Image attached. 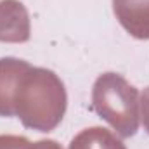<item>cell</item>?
Segmentation results:
<instances>
[{"instance_id": "obj_8", "label": "cell", "mask_w": 149, "mask_h": 149, "mask_svg": "<svg viewBox=\"0 0 149 149\" xmlns=\"http://www.w3.org/2000/svg\"><path fill=\"white\" fill-rule=\"evenodd\" d=\"M141 116H142L144 127H146V130L149 134V87L144 90L142 99H141Z\"/></svg>"}, {"instance_id": "obj_2", "label": "cell", "mask_w": 149, "mask_h": 149, "mask_svg": "<svg viewBox=\"0 0 149 149\" xmlns=\"http://www.w3.org/2000/svg\"><path fill=\"white\" fill-rule=\"evenodd\" d=\"M95 113L121 137L135 135L139 128V92L121 74H101L92 88Z\"/></svg>"}, {"instance_id": "obj_6", "label": "cell", "mask_w": 149, "mask_h": 149, "mask_svg": "<svg viewBox=\"0 0 149 149\" xmlns=\"http://www.w3.org/2000/svg\"><path fill=\"white\" fill-rule=\"evenodd\" d=\"M70 149H127L125 144L109 130L92 127L80 132L70 144Z\"/></svg>"}, {"instance_id": "obj_7", "label": "cell", "mask_w": 149, "mask_h": 149, "mask_svg": "<svg viewBox=\"0 0 149 149\" xmlns=\"http://www.w3.org/2000/svg\"><path fill=\"white\" fill-rule=\"evenodd\" d=\"M0 149H63L56 141H38L30 142L26 137L17 135H0Z\"/></svg>"}, {"instance_id": "obj_1", "label": "cell", "mask_w": 149, "mask_h": 149, "mask_svg": "<svg viewBox=\"0 0 149 149\" xmlns=\"http://www.w3.org/2000/svg\"><path fill=\"white\" fill-rule=\"evenodd\" d=\"M66 90L57 74L45 68H28L14 94V113L26 128L54 130L66 111Z\"/></svg>"}, {"instance_id": "obj_4", "label": "cell", "mask_w": 149, "mask_h": 149, "mask_svg": "<svg viewBox=\"0 0 149 149\" xmlns=\"http://www.w3.org/2000/svg\"><path fill=\"white\" fill-rule=\"evenodd\" d=\"M113 10L132 37L149 38V0H113Z\"/></svg>"}, {"instance_id": "obj_3", "label": "cell", "mask_w": 149, "mask_h": 149, "mask_svg": "<svg viewBox=\"0 0 149 149\" xmlns=\"http://www.w3.org/2000/svg\"><path fill=\"white\" fill-rule=\"evenodd\" d=\"M30 38V16L17 0H0V42L21 43Z\"/></svg>"}, {"instance_id": "obj_5", "label": "cell", "mask_w": 149, "mask_h": 149, "mask_svg": "<svg viewBox=\"0 0 149 149\" xmlns=\"http://www.w3.org/2000/svg\"><path fill=\"white\" fill-rule=\"evenodd\" d=\"M30 64L21 59H0V116H14V94Z\"/></svg>"}]
</instances>
